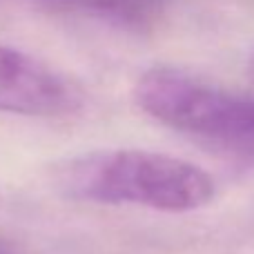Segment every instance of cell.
Returning a JSON list of instances; mask_svg holds the SVG:
<instances>
[{"label": "cell", "instance_id": "6da1fadb", "mask_svg": "<svg viewBox=\"0 0 254 254\" xmlns=\"http://www.w3.org/2000/svg\"><path fill=\"white\" fill-rule=\"evenodd\" d=\"M61 196L101 205H138L183 214L205 207L216 183L203 167L147 149H92L52 167Z\"/></svg>", "mask_w": 254, "mask_h": 254}, {"label": "cell", "instance_id": "7a4b0ae2", "mask_svg": "<svg viewBox=\"0 0 254 254\" xmlns=\"http://www.w3.org/2000/svg\"><path fill=\"white\" fill-rule=\"evenodd\" d=\"M134 101L149 119L237 165H254V96L172 65L138 76Z\"/></svg>", "mask_w": 254, "mask_h": 254}, {"label": "cell", "instance_id": "3957f363", "mask_svg": "<svg viewBox=\"0 0 254 254\" xmlns=\"http://www.w3.org/2000/svg\"><path fill=\"white\" fill-rule=\"evenodd\" d=\"M85 107V89L47 61L0 43V112L29 119H65Z\"/></svg>", "mask_w": 254, "mask_h": 254}, {"label": "cell", "instance_id": "277c9868", "mask_svg": "<svg viewBox=\"0 0 254 254\" xmlns=\"http://www.w3.org/2000/svg\"><path fill=\"white\" fill-rule=\"evenodd\" d=\"M87 11L123 27H145L174 0H74Z\"/></svg>", "mask_w": 254, "mask_h": 254}, {"label": "cell", "instance_id": "5b68a950", "mask_svg": "<svg viewBox=\"0 0 254 254\" xmlns=\"http://www.w3.org/2000/svg\"><path fill=\"white\" fill-rule=\"evenodd\" d=\"M248 76H250V80L254 83V49L250 54V61H248Z\"/></svg>", "mask_w": 254, "mask_h": 254}]
</instances>
